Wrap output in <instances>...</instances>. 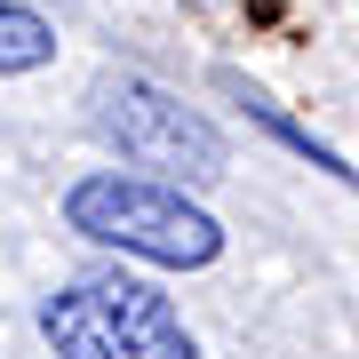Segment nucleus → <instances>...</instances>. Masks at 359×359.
<instances>
[{
	"instance_id": "7ed1b4c3",
	"label": "nucleus",
	"mask_w": 359,
	"mask_h": 359,
	"mask_svg": "<svg viewBox=\"0 0 359 359\" xmlns=\"http://www.w3.org/2000/svg\"><path fill=\"white\" fill-rule=\"evenodd\" d=\"M96 136L128 168H152L168 184H216L224 160H231L216 120L192 112L184 96L152 88V80H104L96 88Z\"/></svg>"
},
{
	"instance_id": "20e7f679",
	"label": "nucleus",
	"mask_w": 359,
	"mask_h": 359,
	"mask_svg": "<svg viewBox=\"0 0 359 359\" xmlns=\"http://www.w3.org/2000/svg\"><path fill=\"white\" fill-rule=\"evenodd\" d=\"M56 56V25L25 0H0V72H40Z\"/></svg>"
},
{
	"instance_id": "f257e3e1",
	"label": "nucleus",
	"mask_w": 359,
	"mask_h": 359,
	"mask_svg": "<svg viewBox=\"0 0 359 359\" xmlns=\"http://www.w3.org/2000/svg\"><path fill=\"white\" fill-rule=\"evenodd\" d=\"M65 224L88 231L96 248H120V256L168 264V271H200L224 256V224L184 200V184L128 176V168H88L65 192Z\"/></svg>"
},
{
	"instance_id": "f03ea898",
	"label": "nucleus",
	"mask_w": 359,
	"mask_h": 359,
	"mask_svg": "<svg viewBox=\"0 0 359 359\" xmlns=\"http://www.w3.org/2000/svg\"><path fill=\"white\" fill-rule=\"evenodd\" d=\"M40 335L56 359H200L184 311L152 280H128V271L65 280L40 304Z\"/></svg>"
}]
</instances>
